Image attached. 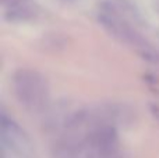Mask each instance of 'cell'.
<instances>
[{
    "label": "cell",
    "instance_id": "cell-1",
    "mask_svg": "<svg viewBox=\"0 0 159 158\" xmlns=\"http://www.w3.org/2000/svg\"><path fill=\"white\" fill-rule=\"evenodd\" d=\"M14 91L20 104L28 111L38 112L48 101V86L42 76L32 70H20L14 76Z\"/></svg>",
    "mask_w": 159,
    "mask_h": 158
}]
</instances>
